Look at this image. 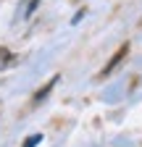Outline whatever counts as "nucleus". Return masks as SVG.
<instances>
[{"instance_id": "f257e3e1", "label": "nucleus", "mask_w": 142, "mask_h": 147, "mask_svg": "<svg viewBox=\"0 0 142 147\" xmlns=\"http://www.w3.org/2000/svg\"><path fill=\"white\" fill-rule=\"evenodd\" d=\"M126 53H129V42H124V45H121V47L113 53V58H111L108 63H105V68L100 71V76H103V79H105V76H111V71H113L116 66H121V61L126 58Z\"/></svg>"}, {"instance_id": "f03ea898", "label": "nucleus", "mask_w": 142, "mask_h": 147, "mask_svg": "<svg viewBox=\"0 0 142 147\" xmlns=\"http://www.w3.org/2000/svg\"><path fill=\"white\" fill-rule=\"evenodd\" d=\"M55 84H58V76H53V79H50V82H47L45 87H40L37 92H34V102H42V100H45V97L50 95V89L55 87Z\"/></svg>"}, {"instance_id": "7ed1b4c3", "label": "nucleus", "mask_w": 142, "mask_h": 147, "mask_svg": "<svg viewBox=\"0 0 142 147\" xmlns=\"http://www.w3.org/2000/svg\"><path fill=\"white\" fill-rule=\"evenodd\" d=\"M40 142H42V134H32V137H26V142L21 147H37Z\"/></svg>"}, {"instance_id": "20e7f679", "label": "nucleus", "mask_w": 142, "mask_h": 147, "mask_svg": "<svg viewBox=\"0 0 142 147\" xmlns=\"http://www.w3.org/2000/svg\"><path fill=\"white\" fill-rule=\"evenodd\" d=\"M37 3H40V0H32V3H29V5H26V13H24V16H29V13H32V11H34V8H37Z\"/></svg>"}]
</instances>
